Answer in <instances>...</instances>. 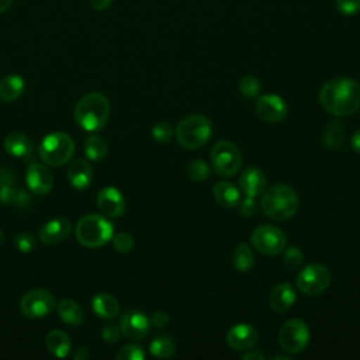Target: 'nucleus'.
<instances>
[{
  "instance_id": "f257e3e1",
  "label": "nucleus",
  "mask_w": 360,
  "mask_h": 360,
  "mask_svg": "<svg viewBox=\"0 0 360 360\" xmlns=\"http://www.w3.org/2000/svg\"><path fill=\"white\" fill-rule=\"evenodd\" d=\"M318 97L329 114L347 117L360 108V83L350 77H335L321 87Z\"/></svg>"
},
{
  "instance_id": "f03ea898",
  "label": "nucleus",
  "mask_w": 360,
  "mask_h": 360,
  "mask_svg": "<svg viewBox=\"0 0 360 360\" xmlns=\"http://www.w3.org/2000/svg\"><path fill=\"white\" fill-rule=\"evenodd\" d=\"M260 207L267 218L280 222L291 218L297 212L300 198L292 187L287 184H274L264 191Z\"/></svg>"
},
{
  "instance_id": "7ed1b4c3",
  "label": "nucleus",
  "mask_w": 360,
  "mask_h": 360,
  "mask_svg": "<svg viewBox=\"0 0 360 360\" xmlns=\"http://www.w3.org/2000/svg\"><path fill=\"white\" fill-rule=\"evenodd\" d=\"M110 115V103L101 93H87L76 104L73 117L76 124L84 131L101 129Z\"/></svg>"
},
{
  "instance_id": "20e7f679",
  "label": "nucleus",
  "mask_w": 360,
  "mask_h": 360,
  "mask_svg": "<svg viewBox=\"0 0 360 360\" xmlns=\"http://www.w3.org/2000/svg\"><path fill=\"white\" fill-rule=\"evenodd\" d=\"M76 239L84 248L96 249L108 243L114 235L110 219L100 214H87L79 219L75 229Z\"/></svg>"
},
{
  "instance_id": "39448f33",
  "label": "nucleus",
  "mask_w": 360,
  "mask_h": 360,
  "mask_svg": "<svg viewBox=\"0 0 360 360\" xmlns=\"http://www.w3.org/2000/svg\"><path fill=\"white\" fill-rule=\"evenodd\" d=\"M174 134L180 146L186 149H197L211 138L212 124L205 115L193 114L177 124Z\"/></svg>"
},
{
  "instance_id": "423d86ee",
  "label": "nucleus",
  "mask_w": 360,
  "mask_h": 360,
  "mask_svg": "<svg viewBox=\"0 0 360 360\" xmlns=\"http://www.w3.org/2000/svg\"><path fill=\"white\" fill-rule=\"evenodd\" d=\"M75 153V142L65 132L48 134L38 146V155L49 166H62L68 163Z\"/></svg>"
},
{
  "instance_id": "0eeeda50",
  "label": "nucleus",
  "mask_w": 360,
  "mask_h": 360,
  "mask_svg": "<svg viewBox=\"0 0 360 360\" xmlns=\"http://www.w3.org/2000/svg\"><path fill=\"white\" fill-rule=\"evenodd\" d=\"M211 165L217 174L231 177L242 166V155L238 146L229 141H219L211 150Z\"/></svg>"
},
{
  "instance_id": "6e6552de",
  "label": "nucleus",
  "mask_w": 360,
  "mask_h": 360,
  "mask_svg": "<svg viewBox=\"0 0 360 360\" xmlns=\"http://www.w3.org/2000/svg\"><path fill=\"white\" fill-rule=\"evenodd\" d=\"M253 248L266 256L280 255L287 246L285 233L274 225H259L250 235Z\"/></svg>"
},
{
  "instance_id": "1a4fd4ad",
  "label": "nucleus",
  "mask_w": 360,
  "mask_h": 360,
  "mask_svg": "<svg viewBox=\"0 0 360 360\" xmlns=\"http://www.w3.org/2000/svg\"><path fill=\"white\" fill-rule=\"evenodd\" d=\"M295 281L302 294L311 297L319 295L330 283V271L321 263H311L298 271Z\"/></svg>"
},
{
  "instance_id": "9d476101",
  "label": "nucleus",
  "mask_w": 360,
  "mask_h": 360,
  "mask_svg": "<svg viewBox=\"0 0 360 360\" xmlns=\"http://www.w3.org/2000/svg\"><path fill=\"white\" fill-rule=\"evenodd\" d=\"M311 332L307 323L298 318L288 319L283 323L278 332L280 346L288 353H300L309 343Z\"/></svg>"
},
{
  "instance_id": "9b49d317",
  "label": "nucleus",
  "mask_w": 360,
  "mask_h": 360,
  "mask_svg": "<svg viewBox=\"0 0 360 360\" xmlns=\"http://www.w3.org/2000/svg\"><path fill=\"white\" fill-rule=\"evenodd\" d=\"M55 308L53 295L45 288L27 291L20 301V311L27 318H42L49 315Z\"/></svg>"
},
{
  "instance_id": "f8f14e48",
  "label": "nucleus",
  "mask_w": 360,
  "mask_h": 360,
  "mask_svg": "<svg viewBox=\"0 0 360 360\" xmlns=\"http://www.w3.org/2000/svg\"><path fill=\"white\" fill-rule=\"evenodd\" d=\"M149 318L138 309L125 311L120 319L121 333L131 340L143 339L149 332Z\"/></svg>"
},
{
  "instance_id": "ddd939ff",
  "label": "nucleus",
  "mask_w": 360,
  "mask_h": 360,
  "mask_svg": "<svg viewBox=\"0 0 360 360\" xmlns=\"http://www.w3.org/2000/svg\"><path fill=\"white\" fill-rule=\"evenodd\" d=\"M255 110L256 114L266 122H280L288 114V105L277 94H264L259 97Z\"/></svg>"
},
{
  "instance_id": "4468645a",
  "label": "nucleus",
  "mask_w": 360,
  "mask_h": 360,
  "mask_svg": "<svg viewBox=\"0 0 360 360\" xmlns=\"http://www.w3.org/2000/svg\"><path fill=\"white\" fill-rule=\"evenodd\" d=\"M72 232V222L66 217H56L46 221L38 232L39 240L48 246L58 245L68 239Z\"/></svg>"
},
{
  "instance_id": "2eb2a0df",
  "label": "nucleus",
  "mask_w": 360,
  "mask_h": 360,
  "mask_svg": "<svg viewBox=\"0 0 360 360\" xmlns=\"http://www.w3.org/2000/svg\"><path fill=\"white\" fill-rule=\"evenodd\" d=\"M97 207L98 210L111 218H120L125 212V198L121 191L115 187H104L97 194Z\"/></svg>"
},
{
  "instance_id": "dca6fc26",
  "label": "nucleus",
  "mask_w": 360,
  "mask_h": 360,
  "mask_svg": "<svg viewBox=\"0 0 360 360\" xmlns=\"http://www.w3.org/2000/svg\"><path fill=\"white\" fill-rule=\"evenodd\" d=\"M28 188L38 195L48 194L53 187V176L51 170L41 163H31L25 172Z\"/></svg>"
},
{
  "instance_id": "f3484780",
  "label": "nucleus",
  "mask_w": 360,
  "mask_h": 360,
  "mask_svg": "<svg viewBox=\"0 0 360 360\" xmlns=\"http://www.w3.org/2000/svg\"><path fill=\"white\" fill-rule=\"evenodd\" d=\"M257 340V330L250 323H236L226 332V343L233 350H248Z\"/></svg>"
},
{
  "instance_id": "a211bd4d",
  "label": "nucleus",
  "mask_w": 360,
  "mask_h": 360,
  "mask_svg": "<svg viewBox=\"0 0 360 360\" xmlns=\"http://www.w3.org/2000/svg\"><path fill=\"white\" fill-rule=\"evenodd\" d=\"M266 174L256 166L246 167L239 177V188L245 195L257 197L266 188Z\"/></svg>"
},
{
  "instance_id": "6ab92c4d",
  "label": "nucleus",
  "mask_w": 360,
  "mask_h": 360,
  "mask_svg": "<svg viewBox=\"0 0 360 360\" xmlns=\"http://www.w3.org/2000/svg\"><path fill=\"white\" fill-rule=\"evenodd\" d=\"M66 174H68V180L72 184V187H75L79 191L86 190L90 186L91 177H93L91 167H90L89 162H86L84 159L72 160L68 166Z\"/></svg>"
},
{
  "instance_id": "aec40b11",
  "label": "nucleus",
  "mask_w": 360,
  "mask_h": 360,
  "mask_svg": "<svg viewBox=\"0 0 360 360\" xmlns=\"http://www.w3.org/2000/svg\"><path fill=\"white\" fill-rule=\"evenodd\" d=\"M295 298V288L290 283H280L271 290L269 302L276 312H285L294 305Z\"/></svg>"
},
{
  "instance_id": "412c9836",
  "label": "nucleus",
  "mask_w": 360,
  "mask_h": 360,
  "mask_svg": "<svg viewBox=\"0 0 360 360\" xmlns=\"http://www.w3.org/2000/svg\"><path fill=\"white\" fill-rule=\"evenodd\" d=\"M3 146L6 152L14 158H28L34 149L31 139L21 132L8 134L3 142Z\"/></svg>"
},
{
  "instance_id": "4be33fe9",
  "label": "nucleus",
  "mask_w": 360,
  "mask_h": 360,
  "mask_svg": "<svg viewBox=\"0 0 360 360\" xmlns=\"http://www.w3.org/2000/svg\"><path fill=\"white\" fill-rule=\"evenodd\" d=\"M91 307L97 316L112 319L120 314V304L115 297L108 292H97L91 298Z\"/></svg>"
},
{
  "instance_id": "5701e85b",
  "label": "nucleus",
  "mask_w": 360,
  "mask_h": 360,
  "mask_svg": "<svg viewBox=\"0 0 360 360\" xmlns=\"http://www.w3.org/2000/svg\"><path fill=\"white\" fill-rule=\"evenodd\" d=\"M212 194L215 201L224 208H233L238 205L240 200V193L238 187L226 180L215 183L212 188Z\"/></svg>"
},
{
  "instance_id": "b1692460",
  "label": "nucleus",
  "mask_w": 360,
  "mask_h": 360,
  "mask_svg": "<svg viewBox=\"0 0 360 360\" xmlns=\"http://www.w3.org/2000/svg\"><path fill=\"white\" fill-rule=\"evenodd\" d=\"M25 83L18 75H7L0 80V100L4 103H13L21 97Z\"/></svg>"
},
{
  "instance_id": "393cba45",
  "label": "nucleus",
  "mask_w": 360,
  "mask_h": 360,
  "mask_svg": "<svg viewBox=\"0 0 360 360\" xmlns=\"http://www.w3.org/2000/svg\"><path fill=\"white\" fill-rule=\"evenodd\" d=\"M56 312L59 315V318L62 319V322H65L66 325L70 326H79L83 322V309L82 307L69 298L60 300L58 307H56Z\"/></svg>"
},
{
  "instance_id": "a878e982",
  "label": "nucleus",
  "mask_w": 360,
  "mask_h": 360,
  "mask_svg": "<svg viewBox=\"0 0 360 360\" xmlns=\"http://www.w3.org/2000/svg\"><path fill=\"white\" fill-rule=\"evenodd\" d=\"M46 349L56 357H66L70 352V339L68 333L59 329L51 330L45 338Z\"/></svg>"
},
{
  "instance_id": "bb28decb",
  "label": "nucleus",
  "mask_w": 360,
  "mask_h": 360,
  "mask_svg": "<svg viewBox=\"0 0 360 360\" xmlns=\"http://www.w3.org/2000/svg\"><path fill=\"white\" fill-rule=\"evenodd\" d=\"M0 202L3 205H14V207H25L30 202V195L25 190L11 184H6L0 187Z\"/></svg>"
},
{
  "instance_id": "cd10ccee",
  "label": "nucleus",
  "mask_w": 360,
  "mask_h": 360,
  "mask_svg": "<svg viewBox=\"0 0 360 360\" xmlns=\"http://www.w3.org/2000/svg\"><path fill=\"white\" fill-rule=\"evenodd\" d=\"M255 264L253 250L246 243H239L232 253V266L239 273L249 271Z\"/></svg>"
},
{
  "instance_id": "c85d7f7f",
  "label": "nucleus",
  "mask_w": 360,
  "mask_h": 360,
  "mask_svg": "<svg viewBox=\"0 0 360 360\" xmlns=\"http://www.w3.org/2000/svg\"><path fill=\"white\" fill-rule=\"evenodd\" d=\"M343 139H345V128H343V125L339 121L328 122V125H326V128L323 131V135H322L323 146L326 149H330V150L339 149L342 146V143H343Z\"/></svg>"
},
{
  "instance_id": "c756f323",
  "label": "nucleus",
  "mask_w": 360,
  "mask_h": 360,
  "mask_svg": "<svg viewBox=\"0 0 360 360\" xmlns=\"http://www.w3.org/2000/svg\"><path fill=\"white\" fill-rule=\"evenodd\" d=\"M149 352L155 357L170 359L176 353V345L169 336L159 335L149 343Z\"/></svg>"
},
{
  "instance_id": "7c9ffc66",
  "label": "nucleus",
  "mask_w": 360,
  "mask_h": 360,
  "mask_svg": "<svg viewBox=\"0 0 360 360\" xmlns=\"http://www.w3.org/2000/svg\"><path fill=\"white\" fill-rule=\"evenodd\" d=\"M84 153H86V158H89L90 160H94V162L103 160L107 155L105 141L97 135H90L84 143Z\"/></svg>"
},
{
  "instance_id": "2f4dec72",
  "label": "nucleus",
  "mask_w": 360,
  "mask_h": 360,
  "mask_svg": "<svg viewBox=\"0 0 360 360\" xmlns=\"http://www.w3.org/2000/svg\"><path fill=\"white\" fill-rule=\"evenodd\" d=\"M210 174H211V170L208 163L201 159L191 160L187 166V176L193 181H205L210 177Z\"/></svg>"
},
{
  "instance_id": "473e14b6",
  "label": "nucleus",
  "mask_w": 360,
  "mask_h": 360,
  "mask_svg": "<svg viewBox=\"0 0 360 360\" xmlns=\"http://www.w3.org/2000/svg\"><path fill=\"white\" fill-rule=\"evenodd\" d=\"M238 87H239L240 94L245 96L246 98H253V97L259 96L260 89H262L259 79L255 77V76H250V75L243 76V77L239 80Z\"/></svg>"
},
{
  "instance_id": "72a5a7b5",
  "label": "nucleus",
  "mask_w": 360,
  "mask_h": 360,
  "mask_svg": "<svg viewBox=\"0 0 360 360\" xmlns=\"http://www.w3.org/2000/svg\"><path fill=\"white\" fill-rule=\"evenodd\" d=\"M152 138L156 141V142H160V143H166L169 142L173 135H174V128L166 122V121H162V122H156L153 127H152Z\"/></svg>"
},
{
  "instance_id": "f704fd0d",
  "label": "nucleus",
  "mask_w": 360,
  "mask_h": 360,
  "mask_svg": "<svg viewBox=\"0 0 360 360\" xmlns=\"http://www.w3.org/2000/svg\"><path fill=\"white\" fill-rule=\"evenodd\" d=\"M284 256H283V262L284 264L291 269V270H297L302 262H304V253L298 246H290L287 249L283 250Z\"/></svg>"
},
{
  "instance_id": "c9c22d12",
  "label": "nucleus",
  "mask_w": 360,
  "mask_h": 360,
  "mask_svg": "<svg viewBox=\"0 0 360 360\" xmlns=\"http://www.w3.org/2000/svg\"><path fill=\"white\" fill-rule=\"evenodd\" d=\"M117 360H143L145 359V352L139 345H127L118 350L115 354Z\"/></svg>"
},
{
  "instance_id": "e433bc0d",
  "label": "nucleus",
  "mask_w": 360,
  "mask_h": 360,
  "mask_svg": "<svg viewBox=\"0 0 360 360\" xmlns=\"http://www.w3.org/2000/svg\"><path fill=\"white\" fill-rule=\"evenodd\" d=\"M111 240H112L114 249L121 253H128L134 248V238L128 232H118L112 235Z\"/></svg>"
},
{
  "instance_id": "4c0bfd02",
  "label": "nucleus",
  "mask_w": 360,
  "mask_h": 360,
  "mask_svg": "<svg viewBox=\"0 0 360 360\" xmlns=\"http://www.w3.org/2000/svg\"><path fill=\"white\" fill-rule=\"evenodd\" d=\"M14 245L17 248L18 252H22V253H28L31 252L32 249H35L37 246V240L34 238V235L28 233V232H20L15 235L14 238Z\"/></svg>"
},
{
  "instance_id": "58836bf2",
  "label": "nucleus",
  "mask_w": 360,
  "mask_h": 360,
  "mask_svg": "<svg viewBox=\"0 0 360 360\" xmlns=\"http://www.w3.org/2000/svg\"><path fill=\"white\" fill-rule=\"evenodd\" d=\"M338 10L345 15H354L360 11V0H335Z\"/></svg>"
},
{
  "instance_id": "ea45409f",
  "label": "nucleus",
  "mask_w": 360,
  "mask_h": 360,
  "mask_svg": "<svg viewBox=\"0 0 360 360\" xmlns=\"http://www.w3.org/2000/svg\"><path fill=\"white\" fill-rule=\"evenodd\" d=\"M120 335H121V329H120L117 325H114V323H107V325H104V328L101 329V338H103V340H105L107 343H115V342H118Z\"/></svg>"
},
{
  "instance_id": "a19ab883",
  "label": "nucleus",
  "mask_w": 360,
  "mask_h": 360,
  "mask_svg": "<svg viewBox=\"0 0 360 360\" xmlns=\"http://www.w3.org/2000/svg\"><path fill=\"white\" fill-rule=\"evenodd\" d=\"M236 207L239 208V212H240L243 217H252V215H255V212H256L255 197L246 195L245 198L239 200V202H238Z\"/></svg>"
},
{
  "instance_id": "79ce46f5",
  "label": "nucleus",
  "mask_w": 360,
  "mask_h": 360,
  "mask_svg": "<svg viewBox=\"0 0 360 360\" xmlns=\"http://www.w3.org/2000/svg\"><path fill=\"white\" fill-rule=\"evenodd\" d=\"M152 325L156 326V328H163L166 326V323L169 322V315L163 311H156L153 315H152V319H150Z\"/></svg>"
},
{
  "instance_id": "37998d69",
  "label": "nucleus",
  "mask_w": 360,
  "mask_h": 360,
  "mask_svg": "<svg viewBox=\"0 0 360 360\" xmlns=\"http://www.w3.org/2000/svg\"><path fill=\"white\" fill-rule=\"evenodd\" d=\"M11 183H14V174L10 173V170L6 167H0V187Z\"/></svg>"
},
{
  "instance_id": "c03bdc74",
  "label": "nucleus",
  "mask_w": 360,
  "mask_h": 360,
  "mask_svg": "<svg viewBox=\"0 0 360 360\" xmlns=\"http://www.w3.org/2000/svg\"><path fill=\"white\" fill-rule=\"evenodd\" d=\"M89 3L94 10H105L110 7L112 0H89Z\"/></svg>"
},
{
  "instance_id": "a18cd8bd",
  "label": "nucleus",
  "mask_w": 360,
  "mask_h": 360,
  "mask_svg": "<svg viewBox=\"0 0 360 360\" xmlns=\"http://www.w3.org/2000/svg\"><path fill=\"white\" fill-rule=\"evenodd\" d=\"M350 145H352V149L357 153H360V129L356 131L350 139Z\"/></svg>"
},
{
  "instance_id": "49530a36",
  "label": "nucleus",
  "mask_w": 360,
  "mask_h": 360,
  "mask_svg": "<svg viewBox=\"0 0 360 360\" xmlns=\"http://www.w3.org/2000/svg\"><path fill=\"white\" fill-rule=\"evenodd\" d=\"M89 356H90V352L86 347H77V350L73 354L75 360H83V359H87Z\"/></svg>"
},
{
  "instance_id": "de8ad7c7",
  "label": "nucleus",
  "mask_w": 360,
  "mask_h": 360,
  "mask_svg": "<svg viewBox=\"0 0 360 360\" xmlns=\"http://www.w3.org/2000/svg\"><path fill=\"white\" fill-rule=\"evenodd\" d=\"M243 360H263L264 356L260 352H248L245 354H242Z\"/></svg>"
},
{
  "instance_id": "09e8293b",
  "label": "nucleus",
  "mask_w": 360,
  "mask_h": 360,
  "mask_svg": "<svg viewBox=\"0 0 360 360\" xmlns=\"http://www.w3.org/2000/svg\"><path fill=\"white\" fill-rule=\"evenodd\" d=\"M11 3H13V0H0V13L8 10Z\"/></svg>"
},
{
  "instance_id": "8fccbe9b",
  "label": "nucleus",
  "mask_w": 360,
  "mask_h": 360,
  "mask_svg": "<svg viewBox=\"0 0 360 360\" xmlns=\"http://www.w3.org/2000/svg\"><path fill=\"white\" fill-rule=\"evenodd\" d=\"M4 242V233L0 231V245Z\"/></svg>"
}]
</instances>
